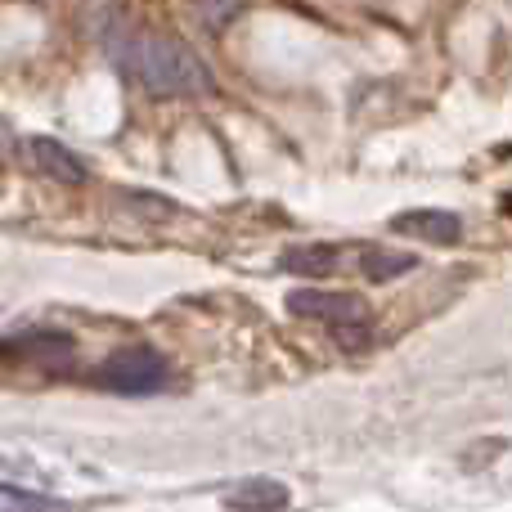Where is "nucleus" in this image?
<instances>
[{
    "label": "nucleus",
    "instance_id": "nucleus-9",
    "mask_svg": "<svg viewBox=\"0 0 512 512\" xmlns=\"http://www.w3.org/2000/svg\"><path fill=\"white\" fill-rule=\"evenodd\" d=\"M243 5H248V0H194V14L207 32H225V27L243 14Z\"/></svg>",
    "mask_w": 512,
    "mask_h": 512
},
{
    "label": "nucleus",
    "instance_id": "nucleus-6",
    "mask_svg": "<svg viewBox=\"0 0 512 512\" xmlns=\"http://www.w3.org/2000/svg\"><path fill=\"white\" fill-rule=\"evenodd\" d=\"M396 230L400 234H414V239H427V243H459L463 234V221L454 212H441V207H418V212H405L396 216Z\"/></svg>",
    "mask_w": 512,
    "mask_h": 512
},
{
    "label": "nucleus",
    "instance_id": "nucleus-7",
    "mask_svg": "<svg viewBox=\"0 0 512 512\" xmlns=\"http://www.w3.org/2000/svg\"><path fill=\"white\" fill-rule=\"evenodd\" d=\"M27 153H32L36 167H41L50 180H59V185H81V180H86V162H81L72 149H63L59 140L36 135V140H27Z\"/></svg>",
    "mask_w": 512,
    "mask_h": 512
},
{
    "label": "nucleus",
    "instance_id": "nucleus-1",
    "mask_svg": "<svg viewBox=\"0 0 512 512\" xmlns=\"http://www.w3.org/2000/svg\"><path fill=\"white\" fill-rule=\"evenodd\" d=\"M117 68L135 77L149 95H203L212 90V68L185 41L162 32H117L108 36Z\"/></svg>",
    "mask_w": 512,
    "mask_h": 512
},
{
    "label": "nucleus",
    "instance_id": "nucleus-3",
    "mask_svg": "<svg viewBox=\"0 0 512 512\" xmlns=\"http://www.w3.org/2000/svg\"><path fill=\"white\" fill-rule=\"evenodd\" d=\"M288 310L301 319H315L337 337L346 351H364L373 342V310L351 292H324V288H297L288 292Z\"/></svg>",
    "mask_w": 512,
    "mask_h": 512
},
{
    "label": "nucleus",
    "instance_id": "nucleus-8",
    "mask_svg": "<svg viewBox=\"0 0 512 512\" xmlns=\"http://www.w3.org/2000/svg\"><path fill=\"white\" fill-rule=\"evenodd\" d=\"M225 504L234 512H274L288 504V486L270 481V477H252V481H239V486L225 495Z\"/></svg>",
    "mask_w": 512,
    "mask_h": 512
},
{
    "label": "nucleus",
    "instance_id": "nucleus-2",
    "mask_svg": "<svg viewBox=\"0 0 512 512\" xmlns=\"http://www.w3.org/2000/svg\"><path fill=\"white\" fill-rule=\"evenodd\" d=\"M418 265V256L382 248V243H306V248L283 252V270L288 274H360V279H396Z\"/></svg>",
    "mask_w": 512,
    "mask_h": 512
},
{
    "label": "nucleus",
    "instance_id": "nucleus-4",
    "mask_svg": "<svg viewBox=\"0 0 512 512\" xmlns=\"http://www.w3.org/2000/svg\"><path fill=\"white\" fill-rule=\"evenodd\" d=\"M72 369V337L63 333H23L0 342V378H54Z\"/></svg>",
    "mask_w": 512,
    "mask_h": 512
},
{
    "label": "nucleus",
    "instance_id": "nucleus-5",
    "mask_svg": "<svg viewBox=\"0 0 512 512\" xmlns=\"http://www.w3.org/2000/svg\"><path fill=\"white\" fill-rule=\"evenodd\" d=\"M99 387L117 396H153L167 387V360L153 346H122L99 364Z\"/></svg>",
    "mask_w": 512,
    "mask_h": 512
}]
</instances>
